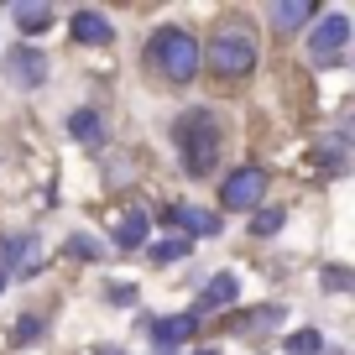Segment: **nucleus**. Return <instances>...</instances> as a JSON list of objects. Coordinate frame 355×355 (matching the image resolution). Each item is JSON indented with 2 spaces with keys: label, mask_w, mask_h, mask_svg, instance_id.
<instances>
[{
  "label": "nucleus",
  "mask_w": 355,
  "mask_h": 355,
  "mask_svg": "<svg viewBox=\"0 0 355 355\" xmlns=\"http://www.w3.org/2000/svg\"><path fill=\"white\" fill-rule=\"evenodd\" d=\"M173 141H178V157H183V173L189 178H209L214 162H220V146H225V125L214 110H183L173 121Z\"/></svg>",
  "instance_id": "nucleus-1"
},
{
  "label": "nucleus",
  "mask_w": 355,
  "mask_h": 355,
  "mask_svg": "<svg viewBox=\"0 0 355 355\" xmlns=\"http://www.w3.org/2000/svg\"><path fill=\"white\" fill-rule=\"evenodd\" d=\"M146 63L167 78V84H189L199 73V42L183 26H157L152 42H146Z\"/></svg>",
  "instance_id": "nucleus-2"
},
{
  "label": "nucleus",
  "mask_w": 355,
  "mask_h": 355,
  "mask_svg": "<svg viewBox=\"0 0 355 355\" xmlns=\"http://www.w3.org/2000/svg\"><path fill=\"white\" fill-rule=\"evenodd\" d=\"M199 63H209V73L220 78V84H235V78H245L256 68V42L245 26H220V32L209 37V47L199 53Z\"/></svg>",
  "instance_id": "nucleus-3"
},
{
  "label": "nucleus",
  "mask_w": 355,
  "mask_h": 355,
  "mask_svg": "<svg viewBox=\"0 0 355 355\" xmlns=\"http://www.w3.org/2000/svg\"><path fill=\"white\" fill-rule=\"evenodd\" d=\"M261 199H266V167H256V162L230 167V178L220 183V204L225 209H256Z\"/></svg>",
  "instance_id": "nucleus-4"
},
{
  "label": "nucleus",
  "mask_w": 355,
  "mask_h": 355,
  "mask_svg": "<svg viewBox=\"0 0 355 355\" xmlns=\"http://www.w3.org/2000/svg\"><path fill=\"white\" fill-rule=\"evenodd\" d=\"M6 78H11L16 89H42L47 84V53L32 42H16L11 53H6Z\"/></svg>",
  "instance_id": "nucleus-5"
},
{
  "label": "nucleus",
  "mask_w": 355,
  "mask_h": 355,
  "mask_svg": "<svg viewBox=\"0 0 355 355\" xmlns=\"http://www.w3.org/2000/svg\"><path fill=\"white\" fill-rule=\"evenodd\" d=\"M68 32H73V42H84V47H110L115 42L110 16H105V11H89V6H78V11L68 16Z\"/></svg>",
  "instance_id": "nucleus-6"
},
{
  "label": "nucleus",
  "mask_w": 355,
  "mask_h": 355,
  "mask_svg": "<svg viewBox=\"0 0 355 355\" xmlns=\"http://www.w3.org/2000/svg\"><path fill=\"white\" fill-rule=\"evenodd\" d=\"M0 272H6V277H11V272H21V277L42 272V251H37V235H11V241H6V251H0Z\"/></svg>",
  "instance_id": "nucleus-7"
},
{
  "label": "nucleus",
  "mask_w": 355,
  "mask_h": 355,
  "mask_svg": "<svg viewBox=\"0 0 355 355\" xmlns=\"http://www.w3.org/2000/svg\"><path fill=\"white\" fill-rule=\"evenodd\" d=\"M313 58H319V63H334V58H340V47L350 42V21H345V16H324L319 26H313Z\"/></svg>",
  "instance_id": "nucleus-8"
},
{
  "label": "nucleus",
  "mask_w": 355,
  "mask_h": 355,
  "mask_svg": "<svg viewBox=\"0 0 355 355\" xmlns=\"http://www.w3.org/2000/svg\"><path fill=\"white\" fill-rule=\"evenodd\" d=\"M241 298V277H235V272H220V277H209L204 282V293H199V303H193V319H199V313H209V309H230V303Z\"/></svg>",
  "instance_id": "nucleus-9"
},
{
  "label": "nucleus",
  "mask_w": 355,
  "mask_h": 355,
  "mask_svg": "<svg viewBox=\"0 0 355 355\" xmlns=\"http://www.w3.org/2000/svg\"><path fill=\"white\" fill-rule=\"evenodd\" d=\"M162 220L178 225V230H189V241H193V235H214V230H220V220H214V214H204V209H193V204H167Z\"/></svg>",
  "instance_id": "nucleus-10"
},
{
  "label": "nucleus",
  "mask_w": 355,
  "mask_h": 355,
  "mask_svg": "<svg viewBox=\"0 0 355 355\" xmlns=\"http://www.w3.org/2000/svg\"><path fill=\"white\" fill-rule=\"evenodd\" d=\"M146 329H152L157 345H183V340H193L199 319H193V313H167V319H152Z\"/></svg>",
  "instance_id": "nucleus-11"
},
{
  "label": "nucleus",
  "mask_w": 355,
  "mask_h": 355,
  "mask_svg": "<svg viewBox=\"0 0 355 355\" xmlns=\"http://www.w3.org/2000/svg\"><path fill=\"white\" fill-rule=\"evenodd\" d=\"M146 230H152V214H146V209H131L121 225H115V251H141V245H146Z\"/></svg>",
  "instance_id": "nucleus-12"
},
{
  "label": "nucleus",
  "mask_w": 355,
  "mask_h": 355,
  "mask_svg": "<svg viewBox=\"0 0 355 355\" xmlns=\"http://www.w3.org/2000/svg\"><path fill=\"white\" fill-rule=\"evenodd\" d=\"M309 21H313V0H282V6H272V26L277 32H298Z\"/></svg>",
  "instance_id": "nucleus-13"
},
{
  "label": "nucleus",
  "mask_w": 355,
  "mask_h": 355,
  "mask_svg": "<svg viewBox=\"0 0 355 355\" xmlns=\"http://www.w3.org/2000/svg\"><path fill=\"white\" fill-rule=\"evenodd\" d=\"M68 136H73V141H84V146L105 141V121H100V110H73V115H68Z\"/></svg>",
  "instance_id": "nucleus-14"
},
{
  "label": "nucleus",
  "mask_w": 355,
  "mask_h": 355,
  "mask_svg": "<svg viewBox=\"0 0 355 355\" xmlns=\"http://www.w3.org/2000/svg\"><path fill=\"white\" fill-rule=\"evenodd\" d=\"M11 16H16L21 32H47L58 11H53V6H42V0H26V6H11Z\"/></svg>",
  "instance_id": "nucleus-15"
},
{
  "label": "nucleus",
  "mask_w": 355,
  "mask_h": 355,
  "mask_svg": "<svg viewBox=\"0 0 355 355\" xmlns=\"http://www.w3.org/2000/svg\"><path fill=\"white\" fill-rule=\"evenodd\" d=\"M189 251H193L189 235H167V241H157V245H152V261H183Z\"/></svg>",
  "instance_id": "nucleus-16"
},
{
  "label": "nucleus",
  "mask_w": 355,
  "mask_h": 355,
  "mask_svg": "<svg viewBox=\"0 0 355 355\" xmlns=\"http://www.w3.org/2000/svg\"><path fill=\"white\" fill-rule=\"evenodd\" d=\"M319 350H324V334H319V329L288 334V355H319Z\"/></svg>",
  "instance_id": "nucleus-17"
},
{
  "label": "nucleus",
  "mask_w": 355,
  "mask_h": 355,
  "mask_svg": "<svg viewBox=\"0 0 355 355\" xmlns=\"http://www.w3.org/2000/svg\"><path fill=\"white\" fill-rule=\"evenodd\" d=\"M272 230H282V209H256L251 214V235H272Z\"/></svg>",
  "instance_id": "nucleus-18"
},
{
  "label": "nucleus",
  "mask_w": 355,
  "mask_h": 355,
  "mask_svg": "<svg viewBox=\"0 0 355 355\" xmlns=\"http://www.w3.org/2000/svg\"><path fill=\"white\" fill-rule=\"evenodd\" d=\"M37 334H42V319H37V313H26V319H16V345H32Z\"/></svg>",
  "instance_id": "nucleus-19"
},
{
  "label": "nucleus",
  "mask_w": 355,
  "mask_h": 355,
  "mask_svg": "<svg viewBox=\"0 0 355 355\" xmlns=\"http://www.w3.org/2000/svg\"><path fill=\"white\" fill-rule=\"evenodd\" d=\"M324 288L345 293V288H350V266H324Z\"/></svg>",
  "instance_id": "nucleus-20"
},
{
  "label": "nucleus",
  "mask_w": 355,
  "mask_h": 355,
  "mask_svg": "<svg viewBox=\"0 0 355 355\" xmlns=\"http://www.w3.org/2000/svg\"><path fill=\"white\" fill-rule=\"evenodd\" d=\"M68 251H73L78 261H94V256H100V245L89 241V235H73V241H68Z\"/></svg>",
  "instance_id": "nucleus-21"
},
{
  "label": "nucleus",
  "mask_w": 355,
  "mask_h": 355,
  "mask_svg": "<svg viewBox=\"0 0 355 355\" xmlns=\"http://www.w3.org/2000/svg\"><path fill=\"white\" fill-rule=\"evenodd\" d=\"M110 303L131 309V303H136V288H131V282H110Z\"/></svg>",
  "instance_id": "nucleus-22"
},
{
  "label": "nucleus",
  "mask_w": 355,
  "mask_h": 355,
  "mask_svg": "<svg viewBox=\"0 0 355 355\" xmlns=\"http://www.w3.org/2000/svg\"><path fill=\"white\" fill-rule=\"evenodd\" d=\"M94 355H125V350H121V345H100Z\"/></svg>",
  "instance_id": "nucleus-23"
},
{
  "label": "nucleus",
  "mask_w": 355,
  "mask_h": 355,
  "mask_svg": "<svg viewBox=\"0 0 355 355\" xmlns=\"http://www.w3.org/2000/svg\"><path fill=\"white\" fill-rule=\"evenodd\" d=\"M0 293H6V272H0Z\"/></svg>",
  "instance_id": "nucleus-24"
},
{
  "label": "nucleus",
  "mask_w": 355,
  "mask_h": 355,
  "mask_svg": "<svg viewBox=\"0 0 355 355\" xmlns=\"http://www.w3.org/2000/svg\"><path fill=\"white\" fill-rule=\"evenodd\" d=\"M199 355H214V350H199Z\"/></svg>",
  "instance_id": "nucleus-25"
}]
</instances>
